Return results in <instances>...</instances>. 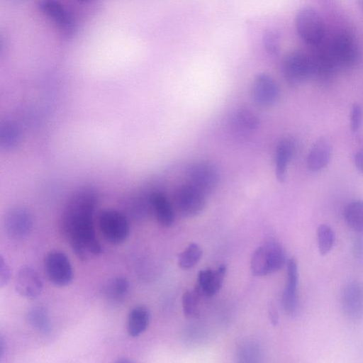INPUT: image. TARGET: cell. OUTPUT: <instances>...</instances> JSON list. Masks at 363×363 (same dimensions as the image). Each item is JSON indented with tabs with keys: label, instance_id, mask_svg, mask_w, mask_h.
<instances>
[{
	"label": "cell",
	"instance_id": "6da1fadb",
	"mask_svg": "<svg viewBox=\"0 0 363 363\" xmlns=\"http://www.w3.org/2000/svg\"><path fill=\"white\" fill-rule=\"evenodd\" d=\"M96 203L97 198L93 190L80 189L69 199L61 216V233L82 260L97 256L102 252L94 225Z\"/></svg>",
	"mask_w": 363,
	"mask_h": 363
},
{
	"label": "cell",
	"instance_id": "7a4b0ae2",
	"mask_svg": "<svg viewBox=\"0 0 363 363\" xmlns=\"http://www.w3.org/2000/svg\"><path fill=\"white\" fill-rule=\"evenodd\" d=\"M285 262L286 255L282 246L276 241H267L252 253L250 269L254 275L262 277L279 270Z\"/></svg>",
	"mask_w": 363,
	"mask_h": 363
},
{
	"label": "cell",
	"instance_id": "3957f363",
	"mask_svg": "<svg viewBox=\"0 0 363 363\" xmlns=\"http://www.w3.org/2000/svg\"><path fill=\"white\" fill-rule=\"evenodd\" d=\"M98 224L104 238L111 244L123 243L130 235L128 219L119 211L106 209L101 211Z\"/></svg>",
	"mask_w": 363,
	"mask_h": 363
},
{
	"label": "cell",
	"instance_id": "277c9868",
	"mask_svg": "<svg viewBox=\"0 0 363 363\" xmlns=\"http://www.w3.org/2000/svg\"><path fill=\"white\" fill-rule=\"evenodd\" d=\"M295 26L300 38L313 45H319L325 35L323 21L320 13L313 7H303L296 13Z\"/></svg>",
	"mask_w": 363,
	"mask_h": 363
},
{
	"label": "cell",
	"instance_id": "5b68a950",
	"mask_svg": "<svg viewBox=\"0 0 363 363\" xmlns=\"http://www.w3.org/2000/svg\"><path fill=\"white\" fill-rule=\"evenodd\" d=\"M282 72L289 84L299 85L315 74L313 59L301 51H293L284 57Z\"/></svg>",
	"mask_w": 363,
	"mask_h": 363
},
{
	"label": "cell",
	"instance_id": "8992f818",
	"mask_svg": "<svg viewBox=\"0 0 363 363\" xmlns=\"http://www.w3.org/2000/svg\"><path fill=\"white\" fill-rule=\"evenodd\" d=\"M45 272L48 280L57 286H66L73 279V269L66 254L61 251L50 252L44 261Z\"/></svg>",
	"mask_w": 363,
	"mask_h": 363
},
{
	"label": "cell",
	"instance_id": "52a82bcc",
	"mask_svg": "<svg viewBox=\"0 0 363 363\" xmlns=\"http://www.w3.org/2000/svg\"><path fill=\"white\" fill-rule=\"evenodd\" d=\"M38 6L63 35L70 38L74 35L77 30L74 18L59 0H40Z\"/></svg>",
	"mask_w": 363,
	"mask_h": 363
},
{
	"label": "cell",
	"instance_id": "ba28073f",
	"mask_svg": "<svg viewBox=\"0 0 363 363\" xmlns=\"http://www.w3.org/2000/svg\"><path fill=\"white\" fill-rule=\"evenodd\" d=\"M325 54L333 67H349L357 58V50L352 37L347 33L336 35L330 43Z\"/></svg>",
	"mask_w": 363,
	"mask_h": 363
},
{
	"label": "cell",
	"instance_id": "9c48e42d",
	"mask_svg": "<svg viewBox=\"0 0 363 363\" xmlns=\"http://www.w3.org/2000/svg\"><path fill=\"white\" fill-rule=\"evenodd\" d=\"M179 213L186 218L200 214L206 206V194L189 183L182 186L176 196Z\"/></svg>",
	"mask_w": 363,
	"mask_h": 363
},
{
	"label": "cell",
	"instance_id": "30bf717a",
	"mask_svg": "<svg viewBox=\"0 0 363 363\" xmlns=\"http://www.w3.org/2000/svg\"><path fill=\"white\" fill-rule=\"evenodd\" d=\"M188 174L189 184L206 195L211 194L218 184V172L209 162H199L194 164Z\"/></svg>",
	"mask_w": 363,
	"mask_h": 363
},
{
	"label": "cell",
	"instance_id": "8fae6325",
	"mask_svg": "<svg viewBox=\"0 0 363 363\" xmlns=\"http://www.w3.org/2000/svg\"><path fill=\"white\" fill-rule=\"evenodd\" d=\"M33 220L31 214L26 209L16 208L6 216L4 226L7 235L13 240L27 238L33 228Z\"/></svg>",
	"mask_w": 363,
	"mask_h": 363
},
{
	"label": "cell",
	"instance_id": "7c38bea8",
	"mask_svg": "<svg viewBox=\"0 0 363 363\" xmlns=\"http://www.w3.org/2000/svg\"><path fill=\"white\" fill-rule=\"evenodd\" d=\"M38 272L30 266H23L15 279V289L23 298L35 299L42 293L43 284Z\"/></svg>",
	"mask_w": 363,
	"mask_h": 363
},
{
	"label": "cell",
	"instance_id": "4fadbf2b",
	"mask_svg": "<svg viewBox=\"0 0 363 363\" xmlns=\"http://www.w3.org/2000/svg\"><path fill=\"white\" fill-rule=\"evenodd\" d=\"M226 272L227 267L225 264L213 269L208 268L201 270L198 274L194 289L201 296H214L222 287Z\"/></svg>",
	"mask_w": 363,
	"mask_h": 363
},
{
	"label": "cell",
	"instance_id": "5bb4252c",
	"mask_svg": "<svg viewBox=\"0 0 363 363\" xmlns=\"http://www.w3.org/2000/svg\"><path fill=\"white\" fill-rule=\"evenodd\" d=\"M252 96L255 101L262 106H269L277 102L279 89L276 81L269 74H257L253 82Z\"/></svg>",
	"mask_w": 363,
	"mask_h": 363
},
{
	"label": "cell",
	"instance_id": "9a60e30c",
	"mask_svg": "<svg viewBox=\"0 0 363 363\" xmlns=\"http://www.w3.org/2000/svg\"><path fill=\"white\" fill-rule=\"evenodd\" d=\"M342 308L348 318L358 320L363 318V285L354 281L347 284L342 296Z\"/></svg>",
	"mask_w": 363,
	"mask_h": 363
},
{
	"label": "cell",
	"instance_id": "2e32d148",
	"mask_svg": "<svg viewBox=\"0 0 363 363\" xmlns=\"http://www.w3.org/2000/svg\"><path fill=\"white\" fill-rule=\"evenodd\" d=\"M298 270L296 261L291 258L287 262L286 281L282 295V305L289 315L296 313L298 308Z\"/></svg>",
	"mask_w": 363,
	"mask_h": 363
},
{
	"label": "cell",
	"instance_id": "e0dca14e",
	"mask_svg": "<svg viewBox=\"0 0 363 363\" xmlns=\"http://www.w3.org/2000/svg\"><path fill=\"white\" fill-rule=\"evenodd\" d=\"M332 146L330 142L325 138L317 140L311 147L307 155L308 168L312 172L323 169L330 162Z\"/></svg>",
	"mask_w": 363,
	"mask_h": 363
},
{
	"label": "cell",
	"instance_id": "ac0fdd59",
	"mask_svg": "<svg viewBox=\"0 0 363 363\" xmlns=\"http://www.w3.org/2000/svg\"><path fill=\"white\" fill-rule=\"evenodd\" d=\"M149 199L158 223L164 228L170 227L174 221V212L169 200L160 192L152 193Z\"/></svg>",
	"mask_w": 363,
	"mask_h": 363
},
{
	"label": "cell",
	"instance_id": "d6986e66",
	"mask_svg": "<svg viewBox=\"0 0 363 363\" xmlns=\"http://www.w3.org/2000/svg\"><path fill=\"white\" fill-rule=\"evenodd\" d=\"M294 152L295 144L291 139H284L278 144L275 155V172L279 182L284 181L288 165Z\"/></svg>",
	"mask_w": 363,
	"mask_h": 363
},
{
	"label": "cell",
	"instance_id": "ffe728a7",
	"mask_svg": "<svg viewBox=\"0 0 363 363\" xmlns=\"http://www.w3.org/2000/svg\"><path fill=\"white\" fill-rule=\"evenodd\" d=\"M150 320V313L144 306L133 308L128 316L127 331L130 337H136L147 328Z\"/></svg>",
	"mask_w": 363,
	"mask_h": 363
},
{
	"label": "cell",
	"instance_id": "44dd1931",
	"mask_svg": "<svg viewBox=\"0 0 363 363\" xmlns=\"http://www.w3.org/2000/svg\"><path fill=\"white\" fill-rule=\"evenodd\" d=\"M26 319L35 331L48 335L52 330V324L48 309L42 305H36L29 309Z\"/></svg>",
	"mask_w": 363,
	"mask_h": 363
},
{
	"label": "cell",
	"instance_id": "7402d4cb",
	"mask_svg": "<svg viewBox=\"0 0 363 363\" xmlns=\"http://www.w3.org/2000/svg\"><path fill=\"white\" fill-rule=\"evenodd\" d=\"M344 218L350 228L363 233V201L354 200L350 202L345 208Z\"/></svg>",
	"mask_w": 363,
	"mask_h": 363
},
{
	"label": "cell",
	"instance_id": "603a6c76",
	"mask_svg": "<svg viewBox=\"0 0 363 363\" xmlns=\"http://www.w3.org/2000/svg\"><path fill=\"white\" fill-rule=\"evenodd\" d=\"M129 289L128 280L123 277H118L108 281L106 287V295L110 301L118 303L125 298Z\"/></svg>",
	"mask_w": 363,
	"mask_h": 363
},
{
	"label": "cell",
	"instance_id": "cb8c5ba5",
	"mask_svg": "<svg viewBox=\"0 0 363 363\" xmlns=\"http://www.w3.org/2000/svg\"><path fill=\"white\" fill-rule=\"evenodd\" d=\"M203 250L199 245L191 242L178 255V265L183 270L195 266L202 257Z\"/></svg>",
	"mask_w": 363,
	"mask_h": 363
},
{
	"label": "cell",
	"instance_id": "d4e9b609",
	"mask_svg": "<svg viewBox=\"0 0 363 363\" xmlns=\"http://www.w3.org/2000/svg\"><path fill=\"white\" fill-rule=\"evenodd\" d=\"M317 244L321 255H327L333 248L335 242V234L327 224H320L316 232Z\"/></svg>",
	"mask_w": 363,
	"mask_h": 363
},
{
	"label": "cell",
	"instance_id": "484cf974",
	"mask_svg": "<svg viewBox=\"0 0 363 363\" xmlns=\"http://www.w3.org/2000/svg\"><path fill=\"white\" fill-rule=\"evenodd\" d=\"M201 296L194 289L187 291L182 296V310L187 318H193L199 315V301Z\"/></svg>",
	"mask_w": 363,
	"mask_h": 363
},
{
	"label": "cell",
	"instance_id": "4316f807",
	"mask_svg": "<svg viewBox=\"0 0 363 363\" xmlns=\"http://www.w3.org/2000/svg\"><path fill=\"white\" fill-rule=\"evenodd\" d=\"M237 356L240 362H257L261 358V351L257 345L245 342L240 347Z\"/></svg>",
	"mask_w": 363,
	"mask_h": 363
},
{
	"label": "cell",
	"instance_id": "83f0119b",
	"mask_svg": "<svg viewBox=\"0 0 363 363\" xmlns=\"http://www.w3.org/2000/svg\"><path fill=\"white\" fill-rule=\"evenodd\" d=\"M235 119L239 125L247 130L256 129L259 124V119L257 116L246 108H241L238 110Z\"/></svg>",
	"mask_w": 363,
	"mask_h": 363
},
{
	"label": "cell",
	"instance_id": "f1b7e54d",
	"mask_svg": "<svg viewBox=\"0 0 363 363\" xmlns=\"http://www.w3.org/2000/svg\"><path fill=\"white\" fill-rule=\"evenodd\" d=\"M19 140V133L16 127L11 124H6L1 129V143L6 148L16 145Z\"/></svg>",
	"mask_w": 363,
	"mask_h": 363
},
{
	"label": "cell",
	"instance_id": "f546056e",
	"mask_svg": "<svg viewBox=\"0 0 363 363\" xmlns=\"http://www.w3.org/2000/svg\"><path fill=\"white\" fill-rule=\"evenodd\" d=\"M263 43L269 53L276 54L279 48V36L274 30H268L263 35Z\"/></svg>",
	"mask_w": 363,
	"mask_h": 363
},
{
	"label": "cell",
	"instance_id": "4dcf8cb0",
	"mask_svg": "<svg viewBox=\"0 0 363 363\" xmlns=\"http://www.w3.org/2000/svg\"><path fill=\"white\" fill-rule=\"evenodd\" d=\"M362 110L358 104H354L350 111V127L352 132H357L362 123Z\"/></svg>",
	"mask_w": 363,
	"mask_h": 363
},
{
	"label": "cell",
	"instance_id": "1f68e13d",
	"mask_svg": "<svg viewBox=\"0 0 363 363\" xmlns=\"http://www.w3.org/2000/svg\"><path fill=\"white\" fill-rule=\"evenodd\" d=\"M11 269L5 259L1 255L0 258V286L4 287L10 281Z\"/></svg>",
	"mask_w": 363,
	"mask_h": 363
},
{
	"label": "cell",
	"instance_id": "d6a6232c",
	"mask_svg": "<svg viewBox=\"0 0 363 363\" xmlns=\"http://www.w3.org/2000/svg\"><path fill=\"white\" fill-rule=\"evenodd\" d=\"M354 160L357 169L363 173V146L356 152Z\"/></svg>",
	"mask_w": 363,
	"mask_h": 363
},
{
	"label": "cell",
	"instance_id": "836d02e7",
	"mask_svg": "<svg viewBox=\"0 0 363 363\" xmlns=\"http://www.w3.org/2000/svg\"><path fill=\"white\" fill-rule=\"evenodd\" d=\"M269 316L273 324H276L278 320V315L275 309L272 307L269 308Z\"/></svg>",
	"mask_w": 363,
	"mask_h": 363
},
{
	"label": "cell",
	"instance_id": "e575fe53",
	"mask_svg": "<svg viewBox=\"0 0 363 363\" xmlns=\"http://www.w3.org/2000/svg\"><path fill=\"white\" fill-rule=\"evenodd\" d=\"M6 352V343L2 336L0 337V359H2Z\"/></svg>",
	"mask_w": 363,
	"mask_h": 363
},
{
	"label": "cell",
	"instance_id": "d590c367",
	"mask_svg": "<svg viewBox=\"0 0 363 363\" xmlns=\"http://www.w3.org/2000/svg\"><path fill=\"white\" fill-rule=\"evenodd\" d=\"M132 362V361H131V360H130V359H124L123 357H122V358H121V359H118L117 360V362H118V363H119V362H120V363H124V362H125V363H130V362Z\"/></svg>",
	"mask_w": 363,
	"mask_h": 363
},
{
	"label": "cell",
	"instance_id": "8d00e7d4",
	"mask_svg": "<svg viewBox=\"0 0 363 363\" xmlns=\"http://www.w3.org/2000/svg\"><path fill=\"white\" fill-rule=\"evenodd\" d=\"M357 4L360 9V10L363 12V0H356Z\"/></svg>",
	"mask_w": 363,
	"mask_h": 363
},
{
	"label": "cell",
	"instance_id": "74e56055",
	"mask_svg": "<svg viewBox=\"0 0 363 363\" xmlns=\"http://www.w3.org/2000/svg\"><path fill=\"white\" fill-rule=\"evenodd\" d=\"M77 1L79 2H82V3H88V2H90L91 0H77Z\"/></svg>",
	"mask_w": 363,
	"mask_h": 363
}]
</instances>
